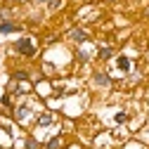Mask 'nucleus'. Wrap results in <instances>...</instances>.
I'll return each mask as SVG.
<instances>
[{
  "instance_id": "nucleus-1",
  "label": "nucleus",
  "mask_w": 149,
  "mask_h": 149,
  "mask_svg": "<svg viewBox=\"0 0 149 149\" xmlns=\"http://www.w3.org/2000/svg\"><path fill=\"white\" fill-rule=\"evenodd\" d=\"M14 50L19 52V54H26V57H31V54L36 52V47H33V43H31L29 38H22V40H17V45H14Z\"/></svg>"
},
{
  "instance_id": "nucleus-2",
  "label": "nucleus",
  "mask_w": 149,
  "mask_h": 149,
  "mask_svg": "<svg viewBox=\"0 0 149 149\" xmlns=\"http://www.w3.org/2000/svg\"><path fill=\"white\" fill-rule=\"evenodd\" d=\"M71 38L78 40V43H83V40H88V33H85L83 29H73V31H71Z\"/></svg>"
},
{
  "instance_id": "nucleus-3",
  "label": "nucleus",
  "mask_w": 149,
  "mask_h": 149,
  "mask_svg": "<svg viewBox=\"0 0 149 149\" xmlns=\"http://www.w3.org/2000/svg\"><path fill=\"white\" fill-rule=\"evenodd\" d=\"M19 26H14L12 22H5V24H0V33H10V31H17Z\"/></svg>"
},
{
  "instance_id": "nucleus-4",
  "label": "nucleus",
  "mask_w": 149,
  "mask_h": 149,
  "mask_svg": "<svg viewBox=\"0 0 149 149\" xmlns=\"http://www.w3.org/2000/svg\"><path fill=\"white\" fill-rule=\"evenodd\" d=\"M116 64H118V69H121V71H128V69H130V59H128V57H118V62H116Z\"/></svg>"
},
{
  "instance_id": "nucleus-5",
  "label": "nucleus",
  "mask_w": 149,
  "mask_h": 149,
  "mask_svg": "<svg viewBox=\"0 0 149 149\" xmlns=\"http://www.w3.org/2000/svg\"><path fill=\"white\" fill-rule=\"evenodd\" d=\"M95 83H100V85H109V76H107V73H95Z\"/></svg>"
},
{
  "instance_id": "nucleus-6",
  "label": "nucleus",
  "mask_w": 149,
  "mask_h": 149,
  "mask_svg": "<svg viewBox=\"0 0 149 149\" xmlns=\"http://www.w3.org/2000/svg\"><path fill=\"white\" fill-rule=\"evenodd\" d=\"M29 114H31V111H29V107H19V109H17V118H19V121H24Z\"/></svg>"
},
{
  "instance_id": "nucleus-7",
  "label": "nucleus",
  "mask_w": 149,
  "mask_h": 149,
  "mask_svg": "<svg viewBox=\"0 0 149 149\" xmlns=\"http://www.w3.org/2000/svg\"><path fill=\"white\" fill-rule=\"evenodd\" d=\"M50 123H52V114H43L38 118V125H50Z\"/></svg>"
},
{
  "instance_id": "nucleus-8",
  "label": "nucleus",
  "mask_w": 149,
  "mask_h": 149,
  "mask_svg": "<svg viewBox=\"0 0 149 149\" xmlns=\"http://www.w3.org/2000/svg\"><path fill=\"white\" fill-rule=\"evenodd\" d=\"M111 54H114V50H111V47H102V50H100V59H109Z\"/></svg>"
},
{
  "instance_id": "nucleus-9",
  "label": "nucleus",
  "mask_w": 149,
  "mask_h": 149,
  "mask_svg": "<svg viewBox=\"0 0 149 149\" xmlns=\"http://www.w3.org/2000/svg\"><path fill=\"white\" fill-rule=\"evenodd\" d=\"M59 147H62V140H59V137H52V140L47 142V149H59Z\"/></svg>"
},
{
  "instance_id": "nucleus-10",
  "label": "nucleus",
  "mask_w": 149,
  "mask_h": 149,
  "mask_svg": "<svg viewBox=\"0 0 149 149\" xmlns=\"http://www.w3.org/2000/svg\"><path fill=\"white\" fill-rule=\"evenodd\" d=\"M14 78H17V81H26V78H29V73H26V71H17V73H14Z\"/></svg>"
},
{
  "instance_id": "nucleus-11",
  "label": "nucleus",
  "mask_w": 149,
  "mask_h": 149,
  "mask_svg": "<svg viewBox=\"0 0 149 149\" xmlns=\"http://www.w3.org/2000/svg\"><path fill=\"white\" fill-rule=\"evenodd\" d=\"M26 149H38V142H36V140H29V142H26Z\"/></svg>"
},
{
  "instance_id": "nucleus-12",
  "label": "nucleus",
  "mask_w": 149,
  "mask_h": 149,
  "mask_svg": "<svg viewBox=\"0 0 149 149\" xmlns=\"http://www.w3.org/2000/svg\"><path fill=\"white\" fill-rule=\"evenodd\" d=\"M116 121H118V123H123V121H128V114H116Z\"/></svg>"
},
{
  "instance_id": "nucleus-13",
  "label": "nucleus",
  "mask_w": 149,
  "mask_h": 149,
  "mask_svg": "<svg viewBox=\"0 0 149 149\" xmlns=\"http://www.w3.org/2000/svg\"><path fill=\"white\" fill-rule=\"evenodd\" d=\"M50 7H59V0H50Z\"/></svg>"
},
{
  "instance_id": "nucleus-14",
  "label": "nucleus",
  "mask_w": 149,
  "mask_h": 149,
  "mask_svg": "<svg viewBox=\"0 0 149 149\" xmlns=\"http://www.w3.org/2000/svg\"><path fill=\"white\" fill-rule=\"evenodd\" d=\"M109 3H114V0H109Z\"/></svg>"
},
{
  "instance_id": "nucleus-15",
  "label": "nucleus",
  "mask_w": 149,
  "mask_h": 149,
  "mask_svg": "<svg viewBox=\"0 0 149 149\" xmlns=\"http://www.w3.org/2000/svg\"><path fill=\"white\" fill-rule=\"evenodd\" d=\"M40 3H45V0H40Z\"/></svg>"
}]
</instances>
